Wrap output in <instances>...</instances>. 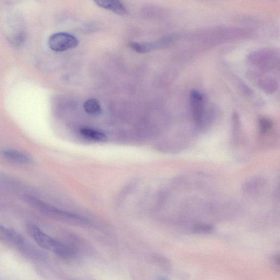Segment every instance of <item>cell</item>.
Masks as SVG:
<instances>
[{"mask_svg": "<svg viewBox=\"0 0 280 280\" xmlns=\"http://www.w3.org/2000/svg\"><path fill=\"white\" fill-rule=\"evenodd\" d=\"M100 8L110 11L115 14L125 16L127 10L120 0H94Z\"/></svg>", "mask_w": 280, "mask_h": 280, "instance_id": "7", "label": "cell"}, {"mask_svg": "<svg viewBox=\"0 0 280 280\" xmlns=\"http://www.w3.org/2000/svg\"><path fill=\"white\" fill-rule=\"evenodd\" d=\"M4 158L13 163L26 165L31 163V157L22 152L14 149H6L3 152Z\"/></svg>", "mask_w": 280, "mask_h": 280, "instance_id": "9", "label": "cell"}, {"mask_svg": "<svg viewBox=\"0 0 280 280\" xmlns=\"http://www.w3.org/2000/svg\"><path fill=\"white\" fill-rule=\"evenodd\" d=\"M259 125L261 133L263 134L268 132L273 127V123L271 120L265 117L259 119Z\"/></svg>", "mask_w": 280, "mask_h": 280, "instance_id": "14", "label": "cell"}, {"mask_svg": "<svg viewBox=\"0 0 280 280\" xmlns=\"http://www.w3.org/2000/svg\"><path fill=\"white\" fill-rule=\"evenodd\" d=\"M266 181L262 177H253L246 182L243 187L244 192L251 195L260 192L266 185Z\"/></svg>", "mask_w": 280, "mask_h": 280, "instance_id": "8", "label": "cell"}, {"mask_svg": "<svg viewBox=\"0 0 280 280\" xmlns=\"http://www.w3.org/2000/svg\"><path fill=\"white\" fill-rule=\"evenodd\" d=\"M172 38L170 37L163 38L155 43H132L130 47L136 52L146 53L152 51L164 45L168 44Z\"/></svg>", "mask_w": 280, "mask_h": 280, "instance_id": "6", "label": "cell"}, {"mask_svg": "<svg viewBox=\"0 0 280 280\" xmlns=\"http://www.w3.org/2000/svg\"><path fill=\"white\" fill-rule=\"evenodd\" d=\"M23 200L33 209L55 219L76 224H85L87 222L83 217L54 207L35 196L25 195L23 196Z\"/></svg>", "mask_w": 280, "mask_h": 280, "instance_id": "2", "label": "cell"}, {"mask_svg": "<svg viewBox=\"0 0 280 280\" xmlns=\"http://www.w3.org/2000/svg\"><path fill=\"white\" fill-rule=\"evenodd\" d=\"M79 44L78 39L70 33L58 32L53 34L49 40L50 49L57 52L74 49Z\"/></svg>", "mask_w": 280, "mask_h": 280, "instance_id": "3", "label": "cell"}, {"mask_svg": "<svg viewBox=\"0 0 280 280\" xmlns=\"http://www.w3.org/2000/svg\"><path fill=\"white\" fill-rule=\"evenodd\" d=\"M26 230L41 248L64 258H71L75 256L74 252L71 248L46 234L35 224H27Z\"/></svg>", "mask_w": 280, "mask_h": 280, "instance_id": "1", "label": "cell"}, {"mask_svg": "<svg viewBox=\"0 0 280 280\" xmlns=\"http://www.w3.org/2000/svg\"><path fill=\"white\" fill-rule=\"evenodd\" d=\"M84 107L85 111L91 115H97L101 112L99 102L95 99H90L86 101Z\"/></svg>", "mask_w": 280, "mask_h": 280, "instance_id": "11", "label": "cell"}, {"mask_svg": "<svg viewBox=\"0 0 280 280\" xmlns=\"http://www.w3.org/2000/svg\"><path fill=\"white\" fill-rule=\"evenodd\" d=\"M80 133L88 139L98 142H105L107 140V136L104 133L90 128L81 129Z\"/></svg>", "mask_w": 280, "mask_h": 280, "instance_id": "10", "label": "cell"}, {"mask_svg": "<svg viewBox=\"0 0 280 280\" xmlns=\"http://www.w3.org/2000/svg\"><path fill=\"white\" fill-rule=\"evenodd\" d=\"M190 102L194 119L196 124H201L204 113V97L199 91L193 90L190 93Z\"/></svg>", "mask_w": 280, "mask_h": 280, "instance_id": "4", "label": "cell"}, {"mask_svg": "<svg viewBox=\"0 0 280 280\" xmlns=\"http://www.w3.org/2000/svg\"><path fill=\"white\" fill-rule=\"evenodd\" d=\"M26 40V33L24 31H20L15 34L10 39L11 44L14 47H18L22 46Z\"/></svg>", "mask_w": 280, "mask_h": 280, "instance_id": "13", "label": "cell"}, {"mask_svg": "<svg viewBox=\"0 0 280 280\" xmlns=\"http://www.w3.org/2000/svg\"><path fill=\"white\" fill-rule=\"evenodd\" d=\"M0 240L17 246L25 244V238L14 230L0 224Z\"/></svg>", "mask_w": 280, "mask_h": 280, "instance_id": "5", "label": "cell"}, {"mask_svg": "<svg viewBox=\"0 0 280 280\" xmlns=\"http://www.w3.org/2000/svg\"><path fill=\"white\" fill-rule=\"evenodd\" d=\"M271 263L274 264L276 270H279V256L278 254L273 256L271 258Z\"/></svg>", "mask_w": 280, "mask_h": 280, "instance_id": "15", "label": "cell"}, {"mask_svg": "<svg viewBox=\"0 0 280 280\" xmlns=\"http://www.w3.org/2000/svg\"><path fill=\"white\" fill-rule=\"evenodd\" d=\"M192 231L196 234H208L214 231V227L209 224H196L192 228Z\"/></svg>", "mask_w": 280, "mask_h": 280, "instance_id": "12", "label": "cell"}]
</instances>
